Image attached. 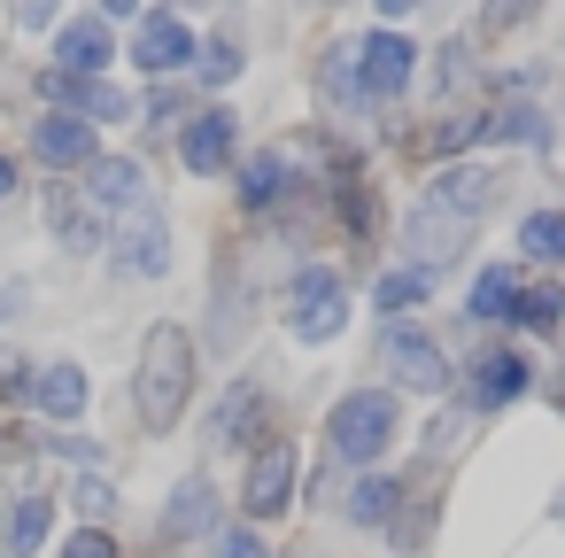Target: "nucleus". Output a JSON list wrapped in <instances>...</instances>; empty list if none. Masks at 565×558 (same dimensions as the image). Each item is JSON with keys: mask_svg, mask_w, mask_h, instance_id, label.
Instances as JSON below:
<instances>
[{"mask_svg": "<svg viewBox=\"0 0 565 558\" xmlns=\"http://www.w3.org/2000/svg\"><path fill=\"white\" fill-rule=\"evenodd\" d=\"M186 396H194V334L163 318V326H148V341H140V380H132V403H140L148 434H171L179 411H186Z\"/></svg>", "mask_w": 565, "mask_h": 558, "instance_id": "1", "label": "nucleus"}, {"mask_svg": "<svg viewBox=\"0 0 565 558\" xmlns=\"http://www.w3.org/2000/svg\"><path fill=\"white\" fill-rule=\"evenodd\" d=\"M395 434H403V411H395L387 388H356V396H341L333 419H326V450H333L341 465H380V457L395 450Z\"/></svg>", "mask_w": 565, "mask_h": 558, "instance_id": "2", "label": "nucleus"}, {"mask_svg": "<svg viewBox=\"0 0 565 558\" xmlns=\"http://www.w3.org/2000/svg\"><path fill=\"white\" fill-rule=\"evenodd\" d=\"M341 326H349V287H341V272H326V264L295 272V295H287V334H295V341H333Z\"/></svg>", "mask_w": 565, "mask_h": 558, "instance_id": "3", "label": "nucleus"}, {"mask_svg": "<svg viewBox=\"0 0 565 558\" xmlns=\"http://www.w3.org/2000/svg\"><path fill=\"white\" fill-rule=\"evenodd\" d=\"M356 71H364V102H395L418 71V48L403 32H372V40H356Z\"/></svg>", "mask_w": 565, "mask_h": 558, "instance_id": "4", "label": "nucleus"}, {"mask_svg": "<svg viewBox=\"0 0 565 558\" xmlns=\"http://www.w3.org/2000/svg\"><path fill=\"white\" fill-rule=\"evenodd\" d=\"M387 372H395L403 388H418V396H441V388H449V357H441V341L418 334V326H387Z\"/></svg>", "mask_w": 565, "mask_h": 558, "instance_id": "5", "label": "nucleus"}, {"mask_svg": "<svg viewBox=\"0 0 565 558\" xmlns=\"http://www.w3.org/2000/svg\"><path fill=\"white\" fill-rule=\"evenodd\" d=\"M117 272H125V280H163V272H171V225H163L156 210H132V218L117 225Z\"/></svg>", "mask_w": 565, "mask_h": 558, "instance_id": "6", "label": "nucleus"}, {"mask_svg": "<svg viewBox=\"0 0 565 558\" xmlns=\"http://www.w3.org/2000/svg\"><path fill=\"white\" fill-rule=\"evenodd\" d=\"M241 504H248V519H279V512L295 504V442H264V450H256Z\"/></svg>", "mask_w": 565, "mask_h": 558, "instance_id": "7", "label": "nucleus"}, {"mask_svg": "<svg viewBox=\"0 0 565 558\" xmlns=\"http://www.w3.org/2000/svg\"><path fill=\"white\" fill-rule=\"evenodd\" d=\"M132 63H140L148 78H171V71L194 63V32H186L171 9H156V17H140V32H132Z\"/></svg>", "mask_w": 565, "mask_h": 558, "instance_id": "8", "label": "nucleus"}, {"mask_svg": "<svg viewBox=\"0 0 565 558\" xmlns=\"http://www.w3.org/2000/svg\"><path fill=\"white\" fill-rule=\"evenodd\" d=\"M32 156H40L47 171H86V164H94V125H86L78 109H47V117L32 125Z\"/></svg>", "mask_w": 565, "mask_h": 558, "instance_id": "9", "label": "nucleus"}, {"mask_svg": "<svg viewBox=\"0 0 565 558\" xmlns=\"http://www.w3.org/2000/svg\"><path fill=\"white\" fill-rule=\"evenodd\" d=\"M78 194H86L102 218H109V210H125V218H132V210H148V171H140L132 156H94Z\"/></svg>", "mask_w": 565, "mask_h": 558, "instance_id": "10", "label": "nucleus"}, {"mask_svg": "<svg viewBox=\"0 0 565 558\" xmlns=\"http://www.w3.org/2000/svg\"><path fill=\"white\" fill-rule=\"evenodd\" d=\"M526 380H534V365H526L519 349H488V357H472L465 396H472V411H503V403L526 396Z\"/></svg>", "mask_w": 565, "mask_h": 558, "instance_id": "11", "label": "nucleus"}, {"mask_svg": "<svg viewBox=\"0 0 565 558\" xmlns=\"http://www.w3.org/2000/svg\"><path fill=\"white\" fill-rule=\"evenodd\" d=\"M233 140H241V117H225V109H202V117L186 125V140H179V164H186L194 179H217V171L233 164Z\"/></svg>", "mask_w": 565, "mask_h": 558, "instance_id": "12", "label": "nucleus"}, {"mask_svg": "<svg viewBox=\"0 0 565 558\" xmlns=\"http://www.w3.org/2000/svg\"><path fill=\"white\" fill-rule=\"evenodd\" d=\"M488 194H495V179H488L480 164H457V171H441V179L426 187V210H441V218H457V225H480Z\"/></svg>", "mask_w": 565, "mask_h": 558, "instance_id": "13", "label": "nucleus"}, {"mask_svg": "<svg viewBox=\"0 0 565 558\" xmlns=\"http://www.w3.org/2000/svg\"><path fill=\"white\" fill-rule=\"evenodd\" d=\"M40 86H47V102H71V109H78V117H94V125H125V117H132V102H125L117 86H102V78H71V71H47Z\"/></svg>", "mask_w": 565, "mask_h": 558, "instance_id": "14", "label": "nucleus"}, {"mask_svg": "<svg viewBox=\"0 0 565 558\" xmlns=\"http://www.w3.org/2000/svg\"><path fill=\"white\" fill-rule=\"evenodd\" d=\"M55 63H63L71 78H102V71L117 63L109 24H63V32H55Z\"/></svg>", "mask_w": 565, "mask_h": 558, "instance_id": "15", "label": "nucleus"}, {"mask_svg": "<svg viewBox=\"0 0 565 558\" xmlns=\"http://www.w3.org/2000/svg\"><path fill=\"white\" fill-rule=\"evenodd\" d=\"M55 527V496H17L9 519H0V558H32Z\"/></svg>", "mask_w": 565, "mask_h": 558, "instance_id": "16", "label": "nucleus"}, {"mask_svg": "<svg viewBox=\"0 0 565 558\" xmlns=\"http://www.w3.org/2000/svg\"><path fill=\"white\" fill-rule=\"evenodd\" d=\"M32 403L47 419H78L86 411V372L78 365H32Z\"/></svg>", "mask_w": 565, "mask_h": 558, "instance_id": "17", "label": "nucleus"}, {"mask_svg": "<svg viewBox=\"0 0 565 558\" xmlns=\"http://www.w3.org/2000/svg\"><path fill=\"white\" fill-rule=\"evenodd\" d=\"M217 527V488L194 473V481H179L171 488V512H163V535H210Z\"/></svg>", "mask_w": 565, "mask_h": 558, "instance_id": "18", "label": "nucleus"}, {"mask_svg": "<svg viewBox=\"0 0 565 558\" xmlns=\"http://www.w3.org/2000/svg\"><path fill=\"white\" fill-rule=\"evenodd\" d=\"M47 225L63 233V249H102V210L86 194H47Z\"/></svg>", "mask_w": 565, "mask_h": 558, "instance_id": "19", "label": "nucleus"}, {"mask_svg": "<svg viewBox=\"0 0 565 558\" xmlns=\"http://www.w3.org/2000/svg\"><path fill=\"white\" fill-rule=\"evenodd\" d=\"M256 411H264V388H256V380H233V388L217 396V411H210V442H241V434L256 427Z\"/></svg>", "mask_w": 565, "mask_h": 558, "instance_id": "20", "label": "nucleus"}, {"mask_svg": "<svg viewBox=\"0 0 565 558\" xmlns=\"http://www.w3.org/2000/svg\"><path fill=\"white\" fill-rule=\"evenodd\" d=\"M287 187H295L287 156H248V164H241V202H248V210H271V202H287Z\"/></svg>", "mask_w": 565, "mask_h": 558, "instance_id": "21", "label": "nucleus"}, {"mask_svg": "<svg viewBox=\"0 0 565 558\" xmlns=\"http://www.w3.org/2000/svg\"><path fill=\"white\" fill-rule=\"evenodd\" d=\"M426 295H434V264H403V272H387V280L372 287V303H380L387 318H395V310H418Z\"/></svg>", "mask_w": 565, "mask_h": 558, "instance_id": "22", "label": "nucleus"}, {"mask_svg": "<svg viewBox=\"0 0 565 558\" xmlns=\"http://www.w3.org/2000/svg\"><path fill=\"white\" fill-rule=\"evenodd\" d=\"M519 310V264H488L472 280V318H511Z\"/></svg>", "mask_w": 565, "mask_h": 558, "instance_id": "23", "label": "nucleus"}, {"mask_svg": "<svg viewBox=\"0 0 565 558\" xmlns=\"http://www.w3.org/2000/svg\"><path fill=\"white\" fill-rule=\"evenodd\" d=\"M395 504H403V488H395V481H380V473H364V481L349 488V519H356V527H387V519H395Z\"/></svg>", "mask_w": 565, "mask_h": 558, "instance_id": "24", "label": "nucleus"}, {"mask_svg": "<svg viewBox=\"0 0 565 558\" xmlns=\"http://www.w3.org/2000/svg\"><path fill=\"white\" fill-rule=\"evenodd\" d=\"M519 249H526L534 264H565V210H534V218H519Z\"/></svg>", "mask_w": 565, "mask_h": 558, "instance_id": "25", "label": "nucleus"}, {"mask_svg": "<svg viewBox=\"0 0 565 558\" xmlns=\"http://www.w3.org/2000/svg\"><path fill=\"white\" fill-rule=\"evenodd\" d=\"M326 94H333L341 109H364V71H356V40L326 55Z\"/></svg>", "mask_w": 565, "mask_h": 558, "instance_id": "26", "label": "nucleus"}, {"mask_svg": "<svg viewBox=\"0 0 565 558\" xmlns=\"http://www.w3.org/2000/svg\"><path fill=\"white\" fill-rule=\"evenodd\" d=\"M519 310H526L534 334H557V326H565V287H519ZM519 310H511V318H519Z\"/></svg>", "mask_w": 565, "mask_h": 558, "instance_id": "27", "label": "nucleus"}, {"mask_svg": "<svg viewBox=\"0 0 565 558\" xmlns=\"http://www.w3.org/2000/svg\"><path fill=\"white\" fill-rule=\"evenodd\" d=\"M194 71H202V86H233L241 78V48L233 40H210V48H194Z\"/></svg>", "mask_w": 565, "mask_h": 558, "instance_id": "28", "label": "nucleus"}, {"mask_svg": "<svg viewBox=\"0 0 565 558\" xmlns=\"http://www.w3.org/2000/svg\"><path fill=\"white\" fill-rule=\"evenodd\" d=\"M488 133H495V140H542V109H526V102H519V109H495Z\"/></svg>", "mask_w": 565, "mask_h": 558, "instance_id": "29", "label": "nucleus"}, {"mask_svg": "<svg viewBox=\"0 0 565 558\" xmlns=\"http://www.w3.org/2000/svg\"><path fill=\"white\" fill-rule=\"evenodd\" d=\"M71 504H78V512H86V519H102V512H109V504H117V488H109V481H94V473H86V481H78V488H71Z\"/></svg>", "mask_w": 565, "mask_h": 558, "instance_id": "30", "label": "nucleus"}, {"mask_svg": "<svg viewBox=\"0 0 565 558\" xmlns=\"http://www.w3.org/2000/svg\"><path fill=\"white\" fill-rule=\"evenodd\" d=\"M63 558H117V543H109L102 527H78V535L63 543Z\"/></svg>", "mask_w": 565, "mask_h": 558, "instance_id": "31", "label": "nucleus"}, {"mask_svg": "<svg viewBox=\"0 0 565 558\" xmlns=\"http://www.w3.org/2000/svg\"><path fill=\"white\" fill-rule=\"evenodd\" d=\"M217 558H264L256 527H225V535H217Z\"/></svg>", "mask_w": 565, "mask_h": 558, "instance_id": "32", "label": "nucleus"}, {"mask_svg": "<svg viewBox=\"0 0 565 558\" xmlns=\"http://www.w3.org/2000/svg\"><path fill=\"white\" fill-rule=\"evenodd\" d=\"M519 17H534V0H488V32H511Z\"/></svg>", "mask_w": 565, "mask_h": 558, "instance_id": "33", "label": "nucleus"}, {"mask_svg": "<svg viewBox=\"0 0 565 558\" xmlns=\"http://www.w3.org/2000/svg\"><path fill=\"white\" fill-rule=\"evenodd\" d=\"M17 24H24V32H47V24H55V0H17Z\"/></svg>", "mask_w": 565, "mask_h": 558, "instance_id": "34", "label": "nucleus"}, {"mask_svg": "<svg viewBox=\"0 0 565 558\" xmlns=\"http://www.w3.org/2000/svg\"><path fill=\"white\" fill-rule=\"evenodd\" d=\"M434 63H441V86H465V63H472V55H465V48H457V40H449V48H441V55H434Z\"/></svg>", "mask_w": 565, "mask_h": 558, "instance_id": "35", "label": "nucleus"}, {"mask_svg": "<svg viewBox=\"0 0 565 558\" xmlns=\"http://www.w3.org/2000/svg\"><path fill=\"white\" fill-rule=\"evenodd\" d=\"M47 450H71V457H86V465L102 457V450H94V442H78V434H47Z\"/></svg>", "mask_w": 565, "mask_h": 558, "instance_id": "36", "label": "nucleus"}, {"mask_svg": "<svg viewBox=\"0 0 565 558\" xmlns=\"http://www.w3.org/2000/svg\"><path fill=\"white\" fill-rule=\"evenodd\" d=\"M372 9H380V17L395 24V17H411V9H418V0H372Z\"/></svg>", "mask_w": 565, "mask_h": 558, "instance_id": "37", "label": "nucleus"}, {"mask_svg": "<svg viewBox=\"0 0 565 558\" xmlns=\"http://www.w3.org/2000/svg\"><path fill=\"white\" fill-rule=\"evenodd\" d=\"M9 194H17V164H9V156H0V202H9Z\"/></svg>", "mask_w": 565, "mask_h": 558, "instance_id": "38", "label": "nucleus"}, {"mask_svg": "<svg viewBox=\"0 0 565 558\" xmlns=\"http://www.w3.org/2000/svg\"><path fill=\"white\" fill-rule=\"evenodd\" d=\"M102 17H140V0H102Z\"/></svg>", "mask_w": 565, "mask_h": 558, "instance_id": "39", "label": "nucleus"}, {"mask_svg": "<svg viewBox=\"0 0 565 558\" xmlns=\"http://www.w3.org/2000/svg\"><path fill=\"white\" fill-rule=\"evenodd\" d=\"M9 310H17V295H9V287H0V318H9Z\"/></svg>", "mask_w": 565, "mask_h": 558, "instance_id": "40", "label": "nucleus"}, {"mask_svg": "<svg viewBox=\"0 0 565 558\" xmlns=\"http://www.w3.org/2000/svg\"><path fill=\"white\" fill-rule=\"evenodd\" d=\"M326 9H341V0H326Z\"/></svg>", "mask_w": 565, "mask_h": 558, "instance_id": "41", "label": "nucleus"}]
</instances>
